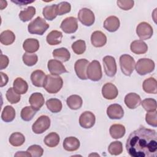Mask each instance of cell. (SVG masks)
<instances>
[{"mask_svg":"<svg viewBox=\"0 0 157 157\" xmlns=\"http://www.w3.org/2000/svg\"><path fill=\"white\" fill-rule=\"evenodd\" d=\"M132 157H155L157 154V136L154 129L141 126L132 132L126 144Z\"/></svg>","mask_w":157,"mask_h":157,"instance_id":"1","label":"cell"},{"mask_svg":"<svg viewBox=\"0 0 157 157\" xmlns=\"http://www.w3.org/2000/svg\"><path fill=\"white\" fill-rule=\"evenodd\" d=\"M63 85V81L60 76L48 74L46 75L43 87L48 93L55 94L60 91Z\"/></svg>","mask_w":157,"mask_h":157,"instance_id":"2","label":"cell"},{"mask_svg":"<svg viewBox=\"0 0 157 157\" xmlns=\"http://www.w3.org/2000/svg\"><path fill=\"white\" fill-rule=\"evenodd\" d=\"M49 28V25L45 20L40 17H37L29 23L28 26V32L32 34L43 35Z\"/></svg>","mask_w":157,"mask_h":157,"instance_id":"3","label":"cell"},{"mask_svg":"<svg viewBox=\"0 0 157 157\" xmlns=\"http://www.w3.org/2000/svg\"><path fill=\"white\" fill-rule=\"evenodd\" d=\"M120 65L121 72L127 76H130L135 69L134 59L130 55L124 54L120 58Z\"/></svg>","mask_w":157,"mask_h":157,"instance_id":"4","label":"cell"},{"mask_svg":"<svg viewBox=\"0 0 157 157\" xmlns=\"http://www.w3.org/2000/svg\"><path fill=\"white\" fill-rule=\"evenodd\" d=\"M135 69L137 74L140 75H144L151 72L154 70L155 63L149 58H141L136 64Z\"/></svg>","mask_w":157,"mask_h":157,"instance_id":"5","label":"cell"},{"mask_svg":"<svg viewBox=\"0 0 157 157\" xmlns=\"http://www.w3.org/2000/svg\"><path fill=\"white\" fill-rule=\"evenodd\" d=\"M86 75L88 78L96 82L101 79L102 74L101 66L100 63L97 60H93L88 66L86 70Z\"/></svg>","mask_w":157,"mask_h":157,"instance_id":"6","label":"cell"},{"mask_svg":"<svg viewBox=\"0 0 157 157\" xmlns=\"http://www.w3.org/2000/svg\"><path fill=\"white\" fill-rule=\"evenodd\" d=\"M50 126V118L47 115H41L33 124L32 130L35 134H42L49 128Z\"/></svg>","mask_w":157,"mask_h":157,"instance_id":"7","label":"cell"},{"mask_svg":"<svg viewBox=\"0 0 157 157\" xmlns=\"http://www.w3.org/2000/svg\"><path fill=\"white\" fill-rule=\"evenodd\" d=\"M78 20L85 26H90L94 23V13L88 8L81 9L78 13Z\"/></svg>","mask_w":157,"mask_h":157,"instance_id":"8","label":"cell"},{"mask_svg":"<svg viewBox=\"0 0 157 157\" xmlns=\"http://www.w3.org/2000/svg\"><path fill=\"white\" fill-rule=\"evenodd\" d=\"M136 33L139 37L142 40H147L150 39L153 34V30L151 26L147 22L140 23L136 28Z\"/></svg>","mask_w":157,"mask_h":157,"instance_id":"9","label":"cell"},{"mask_svg":"<svg viewBox=\"0 0 157 157\" xmlns=\"http://www.w3.org/2000/svg\"><path fill=\"white\" fill-rule=\"evenodd\" d=\"M61 29L67 34L75 33L78 29V23L76 18L69 17L66 18L60 25Z\"/></svg>","mask_w":157,"mask_h":157,"instance_id":"10","label":"cell"},{"mask_svg":"<svg viewBox=\"0 0 157 157\" xmlns=\"http://www.w3.org/2000/svg\"><path fill=\"white\" fill-rule=\"evenodd\" d=\"M103 64L105 74L110 77L117 73V64L115 58L112 56H105L103 58Z\"/></svg>","mask_w":157,"mask_h":157,"instance_id":"11","label":"cell"},{"mask_svg":"<svg viewBox=\"0 0 157 157\" xmlns=\"http://www.w3.org/2000/svg\"><path fill=\"white\" fill-rule=\"evenodd\" d=\"M89 61L86 59H80L77 60L74 65V69L77 77L81 80H86V70Z\"/></svg>","mask_w":157,"mask_h":157,"instance_id":"12","label":"cell"},{"mask_svg":"<svg viewBox=\"0 0 157 157\" xmlns=\"http://www.w3.org/2000/svg\"><path fill=\"white\" fill-rule=\"evenodd\" d=\"M96 118L94 115L90 111H85L83 112L79 118L80 125L85 129L91 128L95 123Z\"/></svg>","mask_w":157,"mask_h":157,"instance_id":"13","label":"cell"},{"mask_svg":"<svg viewBox=\"0 0 157 157\" xmlns=\"http://www.w3.org/2000/svg\"><path fill=\"white\" fill-rule=\"evenodd\" d=\"M48 69L51 74L59 75L61 74L67 72L64 66L57 59H50L47 64Z\"/></svg>","mask_w":157,"mask_h":157,"instance_id":"14","label":"cell"},{"mask_svg":"<svg viewBox=\"0 0 157 157\" xmlns=\"http://www.w3.org/2000/svg\"><path fill=\"white\" fill-rule=\"evenodd\" d=\"M102 94L103 97L108 100H112L117 98L118 91L115 85L112 83H106L102 88Z\"/></svg>","mask_w":157,"mask_h":157,"instance_id":"15","label":"cell"},{"mask_svg":"<svg viewBox=\"0 0 157 157\" xmlns=\"http://www.w3.org/2000/svg\"><path fill=\"white\" fill-rule=\"evenodd\" d=\"M107 115L110 119L118 120L123 118L124 110L122 107L118 104L110 105L107 109Z\"/></svg>","mask_w":157,"mask_h":157,"instance_id":"16","label":"cell"},{"mask_svg":"<svg viewBox=\"0 0 157 157\" xmlns=\"http://www.w3.org/2000/svg\"><path fill=\"white\" fill-rule=\"evenodd\" d=\"M124 103L129 109H134L140 105L141 98L139 94L135 93H130L126 95Z\"/></svg>","mask_w":157,"mask_h":157,"instance_id":"17","label":"cell"},{"mask_svg":"<svg viewBox=\"0 0 157 157\" xmlns=\"http://www.w3.org/2000/svg\"><path fill=\"white\" fill-rule=\"evenodd\" d=\"M91 42L94 47H102L107 42V37L102 32L96 31L91 36Z\"/></svg>","mask_w":157,"mask_h":157,"instance_id":"18","label":"cell"},{"mask_svg":"<svg viewBox=\"0 0 157 157\" xmlns=\"http://www.w3.org/2000/svg\"><path fill=\"white\" fill-rule=\"evenodd\" d=\"M29 102L31 107L36 111L39 110L45 102L44 98L40 93H33L29 99Z\"/></svg>","mask_w":157,"mask_h":157,"instance_id":"19","label":"cell"},{"mask_svg":"<svg viewBox=\"0 0 157 157\" xmlns=\"http://www.w3.org/2000/svg\"><path fill=\"white\" fill-rule=\"evenodd\" d=\"M63 146L66 151H74L79 148L80 141L75 137H67L64 140Z\"/></svg>","mask_w":157,"mask_h":157,"instance_id":"20","label":"cell"},{"mask_svg":"<svg viewBox=\"0 0 157 157\" xmlns=\"http://www.w3.org/2000/svg\"><path fill=\"white\" fill-rule=\"evenodd\" d=\"M120 20L115 16H110L107 17L104 22V28L109 32L113 33L116 31L120 27Z\"/></svg>","mask_w":157,"mask_h":157,"instance_id":"21","label":"cell"},{"mask_svg":"<svg viewBox=\"0 0 157 157\" xmlns=\"http://www.w3.org/2000/svg\"><path fill=\"white\" fill-rule=\"evenodd\" d=\"M46 78L45 73L41 70H36L31 75V80L33 85L37 87L44 86V82Z\"/></svg>","mask_w":157,"mask_h":157,"instance_id":"22","label":"cell"},{"mask_svg":"<svg viewBox=\"0 0 157 157\" xmlns=\"http://www.w3.org/2000/svg\"><path fill=\"white\" fill-rule=\"evenodd\" d=\"M130 48L132 53L137 55H141L144 54L147 52L148 46L143 40H136L131 42Z\"/></svg>","mask_w":157,"mask_h":157,"instance_id":"23","label":"cell"},{"mask_svg":"<svg viewBox=\"0 0 157 157\" xmlns=\"http://www.w3.org/2000/svg\"><path fill=\"white\" fill-rule=\"evenodd\" d=\"M143 90L147 93L156 94L157 93V82L155 78L149 77L145 79L142 85Z\"/></svg>","mask_w":157,"mask_h":157,"instance_id":"24","label":"cell"},{"mask_svg":"<svg viewBox=\"0 0 157 157\" xmlns=\"http://www.w3.org/2000/svg\"><path fill=\"white\" fill-rule=\"evenodd\" d=\"M23 48L28 53H34L39 48V42L36 39L28 38L24 41Z\"/></svg>","mask_w":157,"mask_h":157,"instance_id":"25","label":"cell"},{"mask_svg":"<svg viewBox=\"0 0 157 157\" xmlns=\"http://www.w3.org/2000/svg\"><path fill=\"white\" fill-rule=\"evenodd\" d=\"M111 137L115 139H118L123 137L126 132L125 128L123 125L120 124H112L109 129Z\"/></svg>","mask_w":157,"mask_h":157,"instance_id":"26","label":"cell"},{"mask_svg":"<svg viewBox=\"0 0 157 157\" xmlns=\"http://www.w3.org/2000/svg\"><path fill=\"white\" fill-rule=\"evenodd\" d=\"M63 34L61 32L56 30L52 31L48 34L46 37L47 43L50 45L59 44L61 42Z\"/></svg>","mask_w":157,"mask_h":157,"instance_id":"27","label":"cell"},{"mask_svg":"<svg viewBox=\"0 0 157 157\" xmlns=\"http://www.w3.org/2000/svg\"><path fill=\"white\" fill-rule=\"evenodd\" d=\"M53 56L58 61L62 62L67 61L71 57L70 53L69 50L66 48H59L55 49L53 51Z\"/></svg>","mask_w":157,"mask_h":157,"instance_id":"28","label":"cell"},{"mask_svg":"<svg viewBox=\"0 0 157 157\" xmlns=\"http://www.w3.org/2000/svg\"><path fill=\"white\" fill-rule=\"evenodd\" d=\"M13 86L14 90L20 94L26 93L28 89L27 82L21 77H18L14 80Z\"/></svg>","mask_w":157,"mask_h":157,"instance_id":"29","label":"cell"},{"mask_svg":"<svg viewBox=\"0 0 157 157\" xmlns=\"http://www.w3.org/2000/svg\"><path fill=\"white\" fill-rule=\"evenodd\" d=\"M66 102L67 105L71 109L77 110L82 107L83 101L80 96L74 94L69 96L67 98Z\"/></svg>","mask_w":157,"mask_h":157,"instance_id":"30","label":"cell"},{"mask_svg":"<svg viewBox=\"0 0 157 157\" xmlns=\"http://www.w3.org/2000/svg\"><path fill=\"white\" fill-rule=\"evenodd\" d=\"M42 14L44 18L48 21H52L54 20L58 15L57 4H53L51 6H45L43 9Z\"/></svg>","mask_w":157,"mask_h":157,"instance_id":"31","label":"cell"},{"mask_svg":"<svg viewBox=\"0 0 157 157\" xmlns=\"http://www.w3.org/2000/svg\"><path fill=\"white\" fill-rule=\"evenodd\" d=\"M46 105L48 109L52 113H58L62 109L61 101L56 98H51L46 102Z\"/></svg>","mask_w":157,"mask_h":157,"instance_id":"32","label":"cell"},{"mask_svg":"<svg viewBox=\"0 0 157 157\" xmlns=\"http://www.w3.org/2000/svg\"><path fill=\"white\" fill-rule=\"evenodd\" d=\"M15 40L14 33L10 30H6L1 33L0 35L1 43L5 45H9L13 43Z\"/></svg>","mask_w":157,"mask_h":157,"instance_id":"33","label":"cell"},{"mask_svg":"<svg viewBox=\"0 0 157 157\" xmlns=\"http://www.w3.org/2000/svg\"><path fill=\"white\" fill-rule=\"evenodd\" d=\"M59 140V135L55 132H52L45 137L44 141L48 147H55L58 145Z\"/></svg>","mask_w":157,"mask_h":157,"instance_id":"34","label":"cell"},{"mask_svg":"<svg viewBox=\"0 0 157 157\" xmlns=\"http://www.w3.org/2000/svg\"><path fill=\"white\" fill-rule=\"evenodd\" d=\"M15 117V110L10 105L6 106L2 112L1 118L5 122H10Z\"/></svg>","mask_w":157,"mask_h":157,"instance_id":"35","label":"cell"},{"mask_svg":"<svg viewBox=\"0 0 157 157\" xmlns=\"http://www.w3.org/2000/svg\"><path fill=\"white\" fill-rule=\"evenodd\" d=\"M9 141L12 146L20 147L24 144L25 141V137L21 133L16 132L12 133L10 135Z\"/></svg>","mask_w":157,"mask_h":157,"instance_id":"36","label":"cell"},{"mask_svg":"<svg viewBox=\"0 0 157 157\" xmlns=\"http://www.w3.org/2000/svg\"><path fill=\"white\" fill-rule=\"evenodd\" d=\"M35 13L36 9L33 6H29L20 12L19 18L22 21L26 22L31 20Z\"/></svg>","mask_w":157,"mask_h":157,"instance_id":"37","label":"cell"},{"mask_svg":"<svg viewBox=\"0 0 157 157\" xmlns=\"http://www.w3.org/2000/svg\"><path fill=\"white\" fill-rule=\"evenodd\" d=\"M36 110H35L31 106H26L22 109L21 111V118L23 120L29 121L31 120L35 115Z\"/></svg>","mask_w":157,"mask_h":157,"instance_id":"38","label":"cell"},{"mask_svg":"<svg viewBox=\"0 0 157 157\" xmlns=\"http://www.w3.org/2000/svg\"><path fill=\"white\" fill-rule=\"evenodd\" d=\"M108 151L112 155H119L123 152V145L120 141H115L112 142L109 147Z\"/></svg>","mask_w":157,"mask_h":157,"instance_id":"39","label":"cell"},{"mask_svg":"<svg viewBox=\"0 0 157 157\" xmlns=\"http://www.w3.org/2000/svg\"><path fill=\"white\" fill-rule=\"evenodd\" d=\"M143 108L148 112H153L156 110V101L152 98H147L141 101Z\"/></svg>","mask_w":157,"mask_h":157,"instance_id":"40","label":"cell"},{"mask_svg":"<svg viewBox=\"0 0 157 157\" xmlns=\"http://www.w3.org/2000/svg\"><path fill=\"white\" fill-rule=\"evenodd\" d=\"M7 101L11 104L18 103L21 98L20 94L17 93L13 89V88H10L6 92V94Z\"/></svg>","mask_w":157,"mask_h":157,"instance_id":"41","label":"cell"},{"mask_svg":"<svg viewBox=\"0 0 157 157\" xmlns=\"http://www.w3.org/2000/svg\"><path fill=\"white\" fill-rule=\"evenodd\" d=\"M22 58L23 63L28 66H33L35 65L38 61L37 55L31 53H25Z\"/></svg>","mask_w":157,"mask_h":157,"instance_id":"42","label":"cell"},{"mask_svg":"<svg viewBox=\"0 0 157 157\" xmlns=\"http://www.w3.org/2000/svg\"><path fill=\"white\" fill-rule=\"evenodd\" d=\"M72 49L77 55L83 54L86 50V44L83 40H78L72 44Z\"/></svg>","mask_w":157,"mask_h":157,"instance_id":"43","label":"cell"},{"mask_svg":"<svg viewBox=\"0 0 157 157\" xmlns=\"http://www.w3.org/2000/svg\"><path fill=\"white\" fill-rule=\"evenodd\" d=\"M27 151L31 155V156L40 157L43 155L44 150L38 145H33L27 149Z\"/></svg>","mask_w":157,"mask_h":157,"instance_id":"44","label":"cell"},{"mask_svg":"<svg viewBox=\"0 0 157 157\" xmlns=\"http://www.w3.org/2000/svg\"><path fill=\"white\" fill-rule=\"evenodd\" d=\"M71 10V6L67 2H61L57 4L58 15H62L69 13Z\"/></svg>","mask_w":157,"mask_h":157,"instance_id":"45","label":"cell"},{"mask_svg":"<svg viewBox=\"0 0 157 157\" xmlns=\"http://www.w3.org/2000/svg\"><path fill=\"white\" fill-rule=\"evenodd\" d=\"M145 121L150 126H157V112H149L145 115Z\"/></svg>","mask_w":157,"mask_h":157,"instance_id":"46","label":"cell"},{"mask_svg":"<svg viewBox=\"0 0 157 157\" xmlns=\"http://www.w3.org/2000/svg\"><path fill=\"white\" fill-rule=\"evenodd\" d=\"M117 3L118 6L124 10H128L134 6V1L132 0H118Z\"/></svg>","mask_w":157,"mask_h":157,"instance_id":"47","label":"cell"},{"mask_svg":"<svg viewBox=\"0 0 157 157\" xmlns=\"http://www.w3.org/2000/svg\"><path fill=\"white\" fill-rule=\"evenodd\" d=\"M1 61H0V69H4L6 68L9 64V58L6 55L1 54Z\"/></svg>","mask_w":157,"mask_h":157,"instance_id":"48","label":"cell"},{"mask_svg":"<svg viewBox=\"0 0 157 157\" xmlns=\"http://www.w3.org/2000/svg\"><path fill=\"white\" fill-rule=\"evenodd\" d=\"M0 74H1V77L0 86L2 87V86H5L7 83L8 80H9V78H8V76L6 74H4V73L1 72Z\"/></svg>","mask_w":157,"mask_h":157,"instance_id":"49","label":"cell"},{"mask_svg":"<svg viewBox=\"0 0 157 157\" xmlns=\"http://www.w3.org/2000/svg\"><path fill=\"white\" fill-rule=\"evenodd\" d=\"M15 156H31V155L28 151H18Z\"/></svg>","mask_w":157,"mask_h":157,"instance_id":"50","label":"cell"},{"mask_svg":"<svg viewBox=\"0 0 157 157\" xmlns=\"http://www.w3.org/2000/svg\"><path fill=\"white\" fill-rule=\"evenodd\" d=\"M0 3H1V5H0V9H1V10H2V9H4V8H6V7H7V1L1 0V1H0Z\"/></svg>","mask_w":157,"mask_h":157,"instance_id":"51","label":"cell"}]
</instances>
